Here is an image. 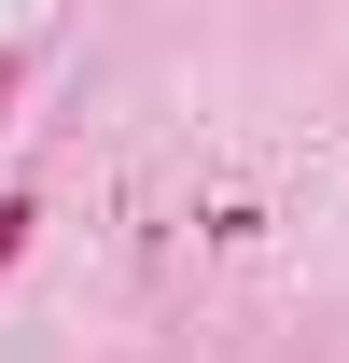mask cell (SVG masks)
Segmentation results:
<instances>
[{
    "label": "cell",
    "instance_id": "obj_1",
    "mask_svg": "<svg viewBox=\"0 0 349 363\" xmlns=\"http://www.w3.org/2000/svg\"><path fill=\"white\" fill-rule=\"evenodd\" d=\"M28 238H43V210H28V196H0V294H14V266H28Z\"/></svg>",
    "mask_w": 349,
    "mask_h": 363
}]
</instances>
